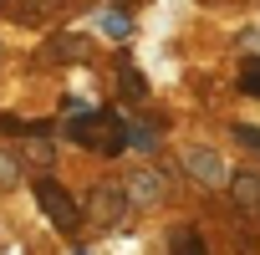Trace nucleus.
I'll return each mask as SVG.
<instances>
[{
	"label": "nucleus",
	"instance_id": "4468645a",
	"mask_svg": "<svg viewBox=\"0 0 260 255\" xmlns=\"http://www.w3.org/2000/svg\"><path fill=\"white\" fill-rule=\"evenodd\" d=\"M122 92H127V97H143V77H138L133 67H122Z\"/></svg>",
	"mask_w": 260,
	"mask_h": 255
},
{
	"label": "nucleus",
	"instance_id": "f8f14e48",
	"mask_svg": "<svg viewBox=\"0 0 260 255\" xmlns=\"http://www.w3.org/2000/svg\"><path fill=\"white\" fill-rule=\"evenodd\" d=\"M235 46H245L250 56H260V26H245V31L235 36Z\"/></svg>",
	"mask_w": 260,
	"mask_h": 255
},
{
	"label": "nucleus",
	"instance_id": "423d86ee",
	"mask_svg": "<svg viewBox=\"0 0 260 255\" xmlns=\"http://www.w3.org/2000/svg\"><path fill=\"white\" fill-rule=\"evenodd\" d=\"M169 245H174V255H209V250H204V235H199L194 225H174Z\"/></svg>",
	"mask_w": 260,
	"mask_h": 255
},
{
	"label": "nucleus",
	"instance_id": "0eeeda50",
	"mask_svg": "<svg viewBox=\"0 0 260 255\" xmlns=\"http://www.w3.org/2000/svg\"><path fill=\"white\" fill-rule=\"evenodd\" d=\"M230 189H235V199H240L245 209H260V179H255V174H240V179H230Z\"/></svg>",
	"mask_w": 260,
	"mask_h": 255
},
{
	"label": "nucleus",
	"instance_id": "6e6552de",
	"mask_svg": "<svg viewBox=\"0 0 260 255\" xmlns=\"http://www.w3.org/2000/svg\"><path fill=\"white\" fill-rule=\"evenodd\" d=\"M240 92H245V97H260V56L240 67Z\"/></svg>",
	"mask_w": 260,
	"mask_h": 255
},
{
	"label": "nucleus",
	"instance_id": "7ed1b4c3",
	"mask_svg": "<svg viewBox=\"0 0 260 255\" xmlns=\"http://www.w3.org/2000/svg\"><path fill=\"white\" fill-rule=\"evenodd\" d=\"M184 169H189V179H199L204 189L230 184V164H224L214 148H189V153H184Z\"/></svg>",
	"mask_w": 260,
	"mask_h": 255
},
{
	"label": "nucleus",
	"instance_id": "ddd939ff",
	"mask_svg": "<svg viewBox=\"0 0 260 255\" xmlns=\"http://www.w3.org/2000/svg\"><path fill=\"white\" fill-rule=\"evenodd\" d=\"M127 143H138V148H153L158 138L148 133V128H143V122H127Z\"/></svg>",
	"mask_w": 260,
	"mask_h": 255
},
{
	"label": "nucleus",
	"instance_id": "9d476101",
	"mask_svg": "<svg viewBox=\"0 0 260 255\" xmlns=\"http://www.w3.org/2000/svg\"><path fill=\"white\" fill-rule=\"evenodd\" d=\"M230 133H235V138H240L245 148H255V153H260V128H255V122H235Z\"/></svg>",
	"mask_w": 260,
	"mask_h": 255
},
{
	"label": "nucleus",
	"instance_id": "1a4fd4ad",
	"mask_svg": "<svg viewBox=\"0 0 260 255\" xmlns=\"http://www.w3.org/2000/svg\"><path fill=\"white\" fill-rule=\"evenodd\" d=\"M11 184H21V158L0 153V189H11Z\"/></svg>",
	"mask_w": 260,
	"mask_h": 255
},
{
	"label": "nucleus",
	"instance_id": "20e7f679",
	"mask_svg": "<svg viewBox=\"0 0 260 255\" xmlns=\"http://www.w3.org/2000/svg\"><path fill=\"white\" fill-rule=\"evenodd\" d=\"M127 204H133V199H127V189H117V184H97L92 199H87V209H92L97 225H122Z\"/></svg>",
	"mask_w": 260,
	"mask_h": 255
},
{
	"label": "nucleus",
	"instance_id": "f257e3e1",
	"mask_svg": "<svg viewBox=\"0 0 260 255\" xmlns=\"http://www.w3.org/2000/svg\"><path fill=\"white\" fill-rule=\"evenodd\" d=\"M67 138L82 143V148H92V153H107V158H112V153L127 148V122L112 117V112H82V117L67 122Z\"/></svg>",
	"mask_w": 260,
	"mask_h": 255
},
{
	"label": "nucleus",
	"instance_id": "f03ea898",
	"mask_svg": "<svg viewBox=\"0 0 260 255\" xmlns=\"http://www.w3.org/2000/svg\"><path fill=\"white\" fill-rule=\"evenodd\" d=\"M36 204L46 209V219H51L61 235H77V230H82V209H77V199H72L56 179H36Z\"/></svg>",
	"mask_w": 260,
	"mask_h": 255
},
{
	"label": "nucleus",
	"instance_id": "39448f33",
	"mask_svg": "<svg viewBox=\"0 0 260 255\" xmlns=\"http://www.w3.org/2000/svg\"><path fill=\"white\" fill-rule=\"evenodd\" d=\"M127 199H133L138 209L158 204V199H164V179H158V174H148V169H138L133 179H127Z\"/></svg>",
	"mask_w": 260,
	"mask_h": 255
},
{
	"label": "nucleus",
	"instance_id": "9b49d317",
	"mask_svg": "<svg viewBox=\"0 0 260 255\" xmlns=\"http://www.w3.org/2000/svg\"><path fill=\"white\" fill-rule=\"evenodd\" d=\"M102 31H107V36H127V16H122V11H107V16H102Z\"/></svg>",
	"mask_w": 260,
	"mask_h": 255
},
{
	"label": "nucleus",
	"instance_id": "2eb2a0df",
	"mask_svg": "<svg viewBox=\"0 0 260 255\" xmlns=\"http://www.w3.org/2000/svg\"><path fill=\"white\" fill-rule=\"evenodd\" d=\"M72 255H87V250H72Z\"/></svg>",
	"mask_w": 260,
	"mask_h": 255
}]
</instances>
